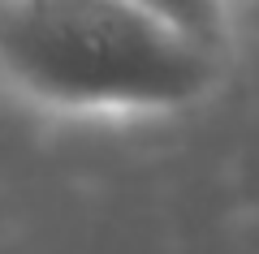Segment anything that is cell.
<instances>
[{
    "label": "cell",
    "instance_id": "2",
    "mask_svg": "<svg viewBox=\"0 0 259 254\" xmlns=\"http://www.w3.org/2000/svg\"><path fill=\"white\" fill-rule=\"evenodd\" d=\"M143 9H151L156 18H164L168 26L186 30L190 39L207 47L225 43V30H229V0H139Z\"/></svg>",
    "mask_w": 259,
    "mask_h": 254
},
{
    "label": "cell",
    "instance_id": "1",
    "mask_svg": "<svg viewBox=\"0 0 259 254\" xmlns=\"http://www.w3.org/2000/svg\"><path fill=\"white\" fill-rule=\"evenodd\" d=\"M221 47L139 0H0V78L69 117H164L207 99Z\"/></svg>",
    "mask_w": 259,
    "mask_h": 254
}]
</instances>
